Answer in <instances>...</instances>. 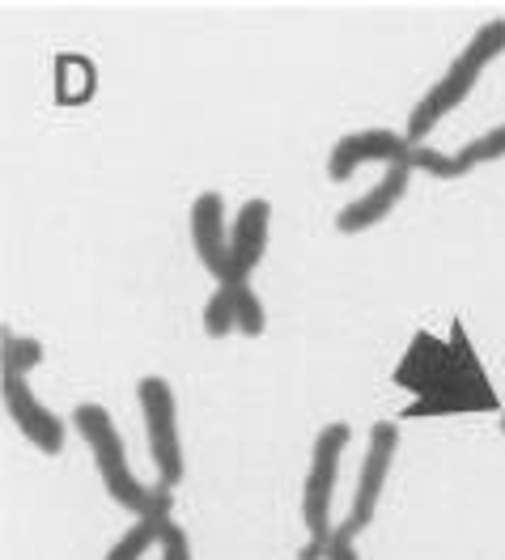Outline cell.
Returning a JSON list of instances; mask_svg holds the SVG:
<instances>
[{
  "label": "cell",
  "instance_id": "277c9868",
  "mask_svg": "<svg viewBox=\"0 0 505 560\" xmlns=\"http://www.w3.org/2000/svg\"><path fill=\"white\" fill-rule=\"evenodd\" d=\"M137 399H141L144 438H149V455L157 467V485H179L183 480V442H179V399L166 378L149 374L137 383Z\"/></svg>",
  "mask_w": 505,
  "mask_h": 560
},
{
  "label": "cell",
  "instance_id": "4fadbf2b",
  "mask_svg": "<svg viewBox=\"0 0 505 560\" xmlns=\"http://www.w3.org/2000/svg\"><path fill=\"white\" fill-rule=\"evenodd\" d=\"M497 158H505V124L489 128L484 137L468 140V144L455 153V162H459V171H463V175L475 171V166H484V162H497Z\"/></svg>",
  "mask_w": 505,
  "mask_h": 560
},
{
  "label": "cell",
  "instance_id": "30bf717a",
  "mask_svg": "<svg viewBox=\"0 0 505 560\" xmlns=\"http://www.w3.org/2000/svg\"><path fill=\"white\" fill-rule=\"evenodd\" d=\"M268 230H272V205L263 196L247 200L230 225V259H234V277L243 284L268 255Z\"/></svg>",
  "mask_w": 505,
  "mask_h": 560
},
{
  "label": "cell",
  "instance_id": "e0dca14e",
  "mask_svg": "<svg viewBox=\"0 0 505 560\" xmlns=\"http://www.w3.org/2000/svg\"><path fill=\"white\" fill-rule=\"evenodd\" d=\"M324 557L327 560H361L357 557V530L349 523H340L331 530V539L324 544Z\"/></svg>",
  "mask_w": 505,
  "mask_h": 560
},
{
  "label": "cell",
  "instance_id": "d6986e66",
  "mask_svg": "<svg viewBox=\"0 0 505 560\" xmlns=\"http://www.w3.org/2000/svg\"><path fill=\"white\" fill-rule=\"evenodd\" d=\"M297 560H327L324 557V544H306V548H302V557Z\"/></svg>",
  "mask_w": 505,
  "mask_h": 560
},
{
  "label": "cell",
  "instance_id": "ffe728a7",
  "mask_svg": "<svg viewBox=\"0 0 505 560\" xmlns=\"http://www.w3.org/2000/svg\"><path fill=\"white\" fill-rule=\"evenodd\" d=\"M502 433H505V412H502Z\"/></svg>",
  "mask_w": 505,
  "mask_h": 560
},
{
  "label": "cell",
  "instance_id": "52a82bcc",
  "mask_svg": "<svg viewBox=\"0 0 505 560\" xmlns=\"http://www.w3.org/2000/svg\"><path fill=\"white\" fill-rule=\"evenodd\" d=\"M4 412L22 429V438H26L31 446H38L43 455H60V451H64L69 429H64V420L56 417L35 390H31V378L4 374Z\"/></svg>",
  "mask_w": 505,
  "mask_h": 560
},
{
  "label": "cell",
  "instance_id": "6da1fadb",
  "mask_svg": "<svg viewBox=\"0 0 505 560\" xmlns=\"http://www.w3.org/2000/svg\"><path fill=\"white\" fill-rule=\"evenodd\" d=\"M502 51H505V18H493V22H484V26L468 38V47L455 56V65L433 81L421 103L412 106L403 137L412 140V144H421V140L430 137L433 128H437V124H442V119H446V115L475 90V81L484 77V69H489Z\"/></svg>",
  "mask_w": 505,
  "mask_h": 560
},
{
  "label": "cell",
  "instance_id": "9a60e30c",
  "mask_svg": "<svg viewBox=\"0 0 505 560\" xmlns=\"http://www.w3.org/2000/svg\"><path fill=\"white\" fill-rule=\"evenodd\" d=\"M238 331L243 336H263L268 331V315H263V302L251 289V280L238 289Z\"/></svg>",
  "mask_w": 505,
  "mask_h": 560
},
{
  "label": "cell",
  "instance_id": "5bb4252c",
  "mask_svg": "<svg viewBox=\"0 0 505 560\" xmlns=\"http://www.w3.org/2000/svg\"><path fill=\"white\" fill-rule=\"evenodd\" d=\"M38 361H43V345H38V340L4 331V374H22V378H26Z\"/></svg>",
  "mask_w": 505,
  "mask_h": 560
},
{
  "label": "cell",
  "instance_id": "9c48e42d",
  "mask_svg": "<svg viewBox=\"0 0 505 560\" xmlns=\"http://www.w3.org/2000/svg\"><path fill=\"white\" fill-rule=\"evenodd\" d=\"M408 183H412V162L387 166L361 200H353V205H344V209L336 212V230L340 234H365V230H374L383 217H391L399 209V200L408 196Z\"/></svg>",
  "mask_w": 505,
  "mask_h": 560
},
{
  "label": "cell",
  "instance_id": "8fae6325",
  "mask_svg": "<svg viewBox=\"0 0 505 560\" xmlns=\"http://www.w3.org/2000/svg\"><path fill=\"white\" fill-rule=\"evenodd\" d=\"M166 523H175V518H166V514H144V518H137V523L128 526V530L110 544V552L103 560H144L149 548H157V544H162Z\"/></svg>",
  "mask_w": 505,
  "mask_h": 560
},
{
  "label": "cell",
  "instance_id": "3957f363",
  "mask_svg": "<svg viewBox=\"0 0 505 560\" xmlns=\"http://www.w3.org/2000/svg\"><path fill=\"white\" fill-rule=\"evenodd\" d=\"M353 442V429L344 420H331L319 429L315 451H310V471H306V489H302V518L310 530V544L331 539V497H336V476H340V458Z\"/></svg>",
  "mask_w": 505,
  "mask_h": 560
},
{
  "label": "cell",
  "instance_id": "ac0fdd59",
  "mask_svg": "<svg viewBox=\"0 0 505 560\" xmlns=\"http://www.w3.org/2000/svg\"><path fill=\"white\" fill-rule=\"evenodd\" d=\"M157 548H162V560H191V539H187V530L179 523H166Z\"/></svg>",
  "mask_w": 505,
  "mask_h": 560
},
{
  "label": "cell",
  "instance_id": "5b68a950",
  "mask_svg": "<svg viewBox=\"0 0 505 560\" xmlns=\"http://www.w3.org/2000/svg\"><path fill=\"white\" fill-rule=\"evenodd\" d=\"M412 140L403 132H391V128H361V132H349V137L336 140L331 158H327V178L331 183H344L353 178L361 166L378 162L383 171L387 166H399V162H412Z\"/></svg>",
  "mask_w": 505,
  "mask_h": 560
},
{
  "label": "cell",
  "instance_id": "ba28073f",
  "mask_svg": "<svg viewBox=\"0 0 505 560\" xmlns=\"http://www.w3.org/2000/svg\"><path fill=\"white\" fill-rule=\"evenodd\" d=\"M225 200L221 191H200L191 205V243L200 264L216 277V284H243L234 277V259H230V230H225Z\"/></svg>",
  "mask_w": 505,
  "mask_h": 560
},
{
  "label": "cell",
  "instance_id": "7c38bea8",
  "mask_svg": "<svg viewBox=\"0 0 505 560\" xmlns=\"http://www.w3.org/2000/svg\"><path fill=\"white\" fill-rule=\"evenodd\" d=\"M238 289L243 284H216L213 298L204 302V331L213 340H225L238 331Z\"/></svg>",
  "mask_w": 505,
  "mask_h": 560
},
{
  "label": "cell",
  "instance_id": "2e32d148",
  "mask_svg": "<svg viewBox=\"0 0 505 560\" xmlns=\"http://www.w3.org/2000/svg\"><path fill=\"white\" fill-rule=\"evenodd\" d=\"M412 171H425V175H437V178H459V162L450 158V153H437L430 144H416L412 149Z\"/></svg>",
  "mask_w": 505,
  "mask_h": 560
},
{
  "label": "cell",
  "instance_id": "7a4b0ae2",
  "mask_svg": "<svg viewBox=\"0 0 505 560\" xmlns=\"http://www.w3.org/2000/svg\"><path fill=\"white\" fill-rule=\"evenodd\" d=\"M77 438L90 446V455H94V467H98V476H103V489L110 492V501H119L124 510H132V514H149L153 510V489L132 476V463H128V451H124V438H119V429H115V420L103 404H77Z\"/></svg>",
  "mask_w": 505,
  "mask_h": 560
},
{
  "label": "cell",
  "instance_id": "8992f818",
  "mask_svg": "<svg viewBox=\"0 0 505 560\" xmlns=\"http://www.w3.org/2000/svg\"><path fill=\"white\" fill-rule=\"evenodd\" d=\"M396 451H399V424L396 420H374V429H369V451H365L357 489H353V510H349V518H344L357 535L374 523V514H378L383 485H387V476H391Z\"/></svg>",
  "mask_w": 505,
  "mask_h": 560
}]
</instances>
